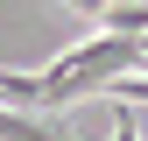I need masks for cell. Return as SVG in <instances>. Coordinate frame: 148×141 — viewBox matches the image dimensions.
Here are the masks:
<instances>
[{
    "label": "cell",
    "instance_id": "obj_1",
    "mask_svg": "<svg viewBox=\"0 0 148 141\" xmlns=\"http://www.w3.org/2000/svg\"><path fill=\"white\" fill-rule=\"evenodd\" d=\"M71 7H78V14H92V21H99V14L113 7V0H71Z\"/></svg>",
    "mask_w": 148,
    "mask_h": 141
}]
</instances>
